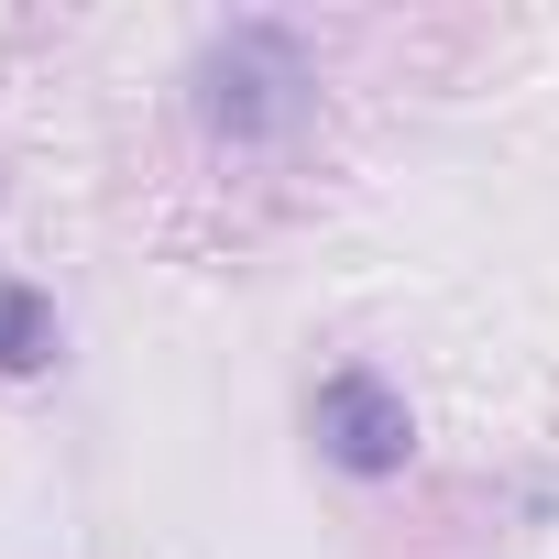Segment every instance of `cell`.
I'll list each match as a JSON object with an SVG mask.
<instances>
[{"instance_id": "obj_1", "label": "cell", "mask_w": 559, "mask_h": 559, "mask_svg": "<svg viewBox=\"0 0 559 559\" xmlns=\"http://www.w3.org/2000/svg\"><path fill=\"white\" fill-rule=\"evenodd\" d=\"M308 56H297V34H274V23H230L209 56H198V110H209V132H230V143H274V132H297L308 121Z\"/></svg>"}, {"instance_id": "obj_2", "label": "cell", "mask_w": 559, "mask_h": 559, "mask_svg": "<svg viewBox=\"0 0 559 559\" xmlns=\"http://www.w3.org/2000/svg\"><path fill=\"white\" fill-rule=\"evenodd\" d=\"M308 428H319V450H330L341 472H362V483L406 472V450H417V417H406V395H395L384 373H330L319 406H308Z\"/></svg>"}, {"instance_id": "obj_3", "label": "cell", "mask_w": 559, "mask_h": 559, "mask_svg": "<svg viewBox=\"0 0 559 559\" xmlns=\"http://www.w3.org/2000/svg\"><path fill=\"white\" fill-rule=\"evenodd\" d=\"M56 362V308L34 286H0V373H45Z\"/></svg>"}]
</instances>
